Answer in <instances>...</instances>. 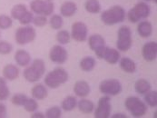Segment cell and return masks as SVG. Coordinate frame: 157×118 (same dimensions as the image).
<instances>
[{
  "label": "cell",
  "instance_id": "cell-32",
  "mask_svg": "<svg viewBox=\"0 0 157 118\" xmlns=\"http://www.w3.org/2000/svg\"><path fill=\"white\" fill-rule=\"evenodd\" d=\"M49 24L51 25V27L55 30H58L60 29L63 25H64V20L63 17L59 15H53L49 20Z\"/></svg>",
  "mask_w": 157,
  "mask_h": 118
},
{
  "label": "cell",
  "instance_id": "cell-5",
  "mask_svg": "<svg viewBox=\"0 0 157 118\" xmlns=\"http://www.w3.org/2000/svg\"><path fill=\"white\" fill-rule=\"evenodd\" d=\"M150 13H151L150 6L144 2H140L137 3L132 9L129 10L127 14V17L131 23L135 24L143 19L147 18L150 16Z\"/></svg>",
  "mask_w": 157,
  "mask_h": 118
},
{
  "label": "cell",
  "instance_id": "cell-20",
  "mask_svg": "<svg viewBox=\"0 0 157 118\" xmlns=\"http://www.w3.org/2000/svg\"><path fill=\"white\" fill-rule=\"evenodd\" d=\"M76 11H77V6L75 3L72 1L65 2L60 7V13L65 17H73L76 13Z\"/></svg>",
  "mask_w": 157,
  "mask_h": 118
},
{
  "label": "cell",
  "instance_id": "cell-43",
  "mask_svg": "<svg viewBox=\"0 0 157 118\" xmlns=\"http://www.w3.org/2000/svg\"><path fill=\"white\" fill-rule=\"evenodd\" d=\"M153 2H154L155 4H156V3H157V0H153Z\"/></svg>",
  "mask_w": 157,
  "mask_h": 118
},
{
  "label": "cell",
  "instance_id": "cell-1",
  "mask_svg": "<svg viewBox=\"0 0 157 118\" xmlns=\"http://www.w3.org/2000/svg\"><path fill=\"white\" fill-rule=\"evenodd\" d=\"M45 65L42 59H35L31 66L27 67L23 72L24 78L29 83H36L39 81L45 74Z\"/></svg>",
  "mask_w": 157,
  "mask_h": 118
},
{
  "label": "cell",
  "instance_id": "cell-6",
  "mask_svg": "<svg viewBox=\"0 0 157 118\" xmlns=\"http://www.w3.org/2000/svg\"><path fill=\"white\" fill-rule=\"evenodd\" d=\"M117 42H116V47L118 50L122 52H127L133 44L132 39V32L129 26L123 25L119 28L117 33Z\"/></svg>",
  "mask_w": 157,
  "mask_h": 118
},
{
  "label": "cell",
  "instance_id": "cell-11",
  "mask_svg": "<svg viewBox=\"0 0 157 118\" xmlns=\"http://www.w3.org/2000/svg\"><path fill=\"white\" fill-rule=\"evenodd\" d=\"M88 28L87 25L83 22H75L72 25L71 36L77 42H85L87 39Z\"/></svg>",
  "mask_w": 157,
  "mask_h": 118
},
{
  "label": "cell",
  "instance_id": "cell-23",
  "mask_svg": "<svg viewBox=\"0 0 157 118\" xmlns=\"http://www.w3.org/2000/svg\"><path fill=\"white\" fill-rule=\"evenodd\" d=\"M151 84L145 79H139L135 84V89L137 94H145L151 90Z\"/></svg>",
  "mask_w": 157,
  "mask_h": 118
},
{
  "label": "cell",
  "instance_id": "cell-45",
  "mask_svg": "<svg viewBox=\"0 0 157 118\" xmlns=\"http://www.w3.org/2000/svg\"><path fill=\"white\" fill-rule=\"evenodd\" d=\"M48 1H51V0H48Z\"/></svg>",
  "mask_w": 157,
  "mask_h": 118
},
{
  "label": "cell",
  "instance_id": "cell-31",
  "mask_svg": "<svg viewBox=\"0 0 157 118\" xmlns=\"http://www.w3.org/2000/svg\"><path fill=\"white\" fill-rule=\"evenodd\" d=\"M23 107L25 108V110L28 113H34L37 110L38 108V104L36 101L35 98H28L25 100V104L23 105Z\"/></svg>",
  "mask_w": 157,
  "mask_h": 118
},
{
  "label": "cell",
  "instance_id": "cell-9",
  "mask_svg": "<svg viewBox=\"0 0 157 118\" xmlns=\"http://www.w3.org/2000/svg\"><path fill=\"white\" fill-rule=\"evenodd\" d=\"M122 84L117 79H106L100 83L99 90L105 95H117L122 92Z\"/></svg>",
  "mask_w": 157,
  "mask_h": 118
},
{
  "label": "cell",
  "instance_id": "cell-40",
  "mask_svg": "<svg viewBox=\"0 0 157 118\" xmlns=\"http://www.w3.org/2000/svg\"><path fill=\"white\" fill-rule=\"evenodd\" d=\"M6 116H7L6 106L3 103H0V118H6Z\"/></svg>",
  "mask_w": 157,
  "mask_h": 118
},
{
  "label": "cell",
  "instance_id": "cell-16",
  "mask_svg": "<svg viewBox=\"0 0 157 118\" xmlns=\"http://www.w3.org/2000/svg\"><path fill=\"white\" fill-rule=\"evenodd\" d=\"M19 74H20L19 68L12 64H8L3 68V77L8 81H14L17 79Z\"/></svg>",
  "mask_w": 157,
  "mask_h": 118
},
{
  "label": "cell",
  "instance_id": "cell-17",
  "mask_svg": "<svg viewBox=\"0 0 157 118\" xmlns=\"http://www.w3.org/2000/svg\"><path fill=\"white\" fill-rule=\"evenodd\" d=\"M90 91H91V89H90V86L88 85V83L84 80L77 81L75 84L74 93L78 97H81V98L86 97L90 94Z\"/></svg>",
  "mask_w": 157,
  "mask_h": 118
},
{
  "label": "cell",
  "instance_id": "cell-38",
  "mask_svg": "<svg viewBox=\"0 0 157 118\" xmlns=\"http://www.w3.org/2000/svg\"><path fill=\"white\" fill-rule=\"evenodd\" d=\"M33 19H34V14H33V12L31 11H26L25 13V15L23 16L22 17L18 20L19 21V23L23 25H28L30 23H32L33 22Z\"/></svg>",
  "mask_w": 157,
  "mask_h": 118
},
{
  "label": "cell",
  "instance_id": "cell-37",
  "mask_svg": "<svg viewBox=\"0 0 157 118\" xmlns=\"http://www.w3.org/2000/svg\"><path fill=\"white\" fill-rule=\"evenodd\" d=\"M12 50H13V46L10 43L4 40L0 41V55H8L12 52Z\"/></svg>",
  "mask_w": 157,
  "mask_h": 118
},
{
  "label": "cell",
  "instance_id": "cell-39",
  "mask_svg": "<svg viewBox=\"0 0 157 118\" xmlns=\"http://www.w3.org/2000/svg\"><path fill=\"white\" fill-rule=\"evenodd\" d=\"M32 23L34 24L36 26H38V27H42L46 25L47 23V19L45 17V16H43V15H38L37 17H34L33 19V22Z\"/></svg>",
  "mask_w": 157,
  "mask_h": 118
},
{
  "label": "cell",
  "instance_id": "cell-44",
  "mask_svg": "<svg viewBox=\"0 0 157 118\" xmlns=\"http://www.w3.org/2000/svg\"><path fill=\"white\" fill-rule=\"evenodd\" d=\"M144 1H150V0H144Z\"/></svg>",
  "mask_w": 157,
  "mask_h": 118
},
{
  "label": "cell",
  "instance_id": "cell-15",
  "mask_svg": "<svg viewBox=\"0 0 157 118\" xmlns=\"http://www.w3.org/2000/svg\"><path fill=\"white\" fill-rule=\"evenodd\" d=\"M103 58L110 65H114L120 60V53L115 48L105 47L103 53Z\"/></svg>",
  "mask_w": 157,
  "mask_h": 118
},
{
  "label": "cell",
  "instance_id": "cell-24",
  "mask_svg": "<svg viewBox=\"0 0 157 118\" xmlns=\"http://www.w3.org/2000/svg\"><path fill=\"white\" fill-rule=\"evenodd\" d=\"M27 11V7L25 6V5L23 4H17L16 6H14L11 9V17L13 19L16 20H19L23 16L25 15V13Z\"/></svg>",
  "mask_w": 157,
  "mask_h": 118
},
{
  "label": "cell",
  "instance_id": "cell-33",
  "mask_svg": "<svg viewBox=\"0 0 157 118\" xmlns=\"http://www.w3.org/2000/svg\"><path fill=\"white\" fill-rule=\"evenodd\" d=\"M71 35L67 30H61L56 34V40L61 45H67L69 43Z\"/></svg>",
  "mask_w": 157,
  "mask_h": 118
},
{
  "label": "cell",
  "instance_id": "cell-13",
  "mask_svg": "<svg viewBox=\"0 0 157 118\" xmlns=\"http://www.w3.org/2000/svg\"><path fill=\"white\" fill-rule=\"evenodd\" d=\"M49 58L52 62L56 64H64L68 58L67 51L62 46L56 45L51 48L49 52Z\"/></svg>",
  "mask_w": 157,
  "mask_h": 118
},
{
  "label": "cell",
  "instance_id": "cell-41",
  "mask_svg": "<svg viewBox=\"0 0 157 118\" xmlns=\"http://www.w3.org/2000/svg\"><path fill=\"white\" fill-rule=\"evenodd\" d=\"M32 118H44L45 115H43L42 113H37V112H34L33 115L31 116Z\"/></svg>",
  "mask_w": 157,
  "mask_h": 118
},
{
  "label": "cell",
  "instance_id": "cell-14",
  "mask_svg": "<svg viewBox=\"0 0 157 118\" xmlns=\"http://www.w3.org/2000/svg\"><path fill=\"white\" fill-rule=\"evenodd\" d=\"M142 55L145 61L153 62L156 59L157 56V43L151 41L146 43L142 49Z\"/></svg>",
  "mask_w": 157,
  "mask_h": 118
},
{
  "label": "cell",
  "instance_id": "cell-22",
  "mask_svg": "<svg viewBox=\"0 0 157 118\" xmlns=\"http://www.w3.org/2000/svg\"><path fill=\"white\" fill-rule=\"evenodd\" d=\"M120 67L122 70L128 74H133L136 71V65L135 61L129 57H123L120 60Z\"/></svg>",
  "mask_w": 157,
  "mask_h": 118
},
{
  "label": "cell",
  "instance_id": "cell-2",
  "mask_svg": "<svg viewBox=\"0 0 157 118\" xmlns=\"http://www.w3.org/2000/svg\"><path fill=\"white\" fill-rule=\"evenodd\" d=\"M125 10L120 6H113L101 14V20L106 25L122 23L125 19Z\"/></svg>",
  "mask_w": 157,
  "mask_h": 118
},
{
  "label": "cell",
  "instance_id": "cell-42",
  "mask_svg": "<svg viewBox=\"0 0 157 118\" xmlns=\"http://www.w3.org/2000/svg\"><path fill=\"white\" fill-rule=\"evenodd\" d=\"M113 118H126V116L124 114H115L113 116Z\"/></svg>",
  "mask_w": 157,
  "mask_h": 118
},
{
  "label": "cell",
  "instance_id": "cell-10",
  "mask_svg": "<svg viewBox=\"0 0 157 118\" xmlns=\"http://www.w3.org/2000/svg\"><path fill=\"white\" fill-rule=\"evenodd\" d=\"M109 95L101 97L98 101L97 107L94 111L95 118H108L111 116V102Z\"/></svg>",
  "mask_w": 157,
  "mask_h": 118
},
{
  "label": "cell",
  "instance_id": "cell-29",
  "mask_svg": "<svg viewBox=\"0 0 157 118\" xmlns=\"http://www.w3.org/2000/svg\"><path fill=\"white\" fill-rule=\"evenodd\" d=\"M10 95V90L7 86L6 80L4 77H0V101L6 100Z\"/></svg>",
  "mask_w": 157,
  "mask_h": 118
},
{
  "label": "cell",
  "instance_id": "cell-21",
  "mask_svg": "<svg viewBox=\"0 0 157 118\" xmlns=\"http://www.w3.org/2000/svg\"><path fill=\"white\" fill-rule=\"evenodd\" d=\"M31 94H32L33 98H35L36 100H43V99L46 98L48 92L44 85L37 84L32 88Z\"/></svg>",
  "mask_w": 157,
  "mask_h": 118
},
{
  "label": "cell",
  "instance_id": "cell-30",
  "mask_svg": "<svg viewBox=\"0 0 157 118\" xmlns=\"http://www.w3.org/2000/svg\"><path fill=\"white\" fill-rule=\"evenodd\" d=\"M144 103L147 104L151 107L157 106V92L156 91H149L144 95Z\"/></svg>",
  "mask_w": 157,
  "mask_h": 118
},
{
  "label": "cell",
  "instance_id": "cell-18",
  "mask_svg": "<svg viewBox=\"0 0 157 118\" xmlns=\"http://www.w3.org/2000/svg\"><path fill=\"white\" fill-rule=\"evenodd\" d=\"M15 61L19 67H27L31 62V55L30 54L23 49H19L15 54Z\"/></svg>",
  "mask_w": 157,
  "mask_h": 118
},
{
  "label": "cell",
  "instance_id": "cell-28",
  "mask_svg": "<svg viewBox=\"0 0 157 118\" xmlns=\"http://www.w3.org/2000/svg\"><path fill=\"white\" fill-rule=\"evenodd\" d=\"M85 8L91 14H97L101 11V5L98 0H87L86 2Z\"/></svg>",
  "mask_w": 157,
  "mask_h": 118
},
{
  "label": "cell",
  "instance_id": "cell-4",
  "mask_svg": "<svg viewBox=\"0 0 157 118\" xmlns=\"http://www.w3.org/2000/svg\"><path fill=\"white\" fill-rule=\"evenodd\" d=\"M125 108L134 117H142L147 113L146 104L136 96H130L124 101Z\"/></svg>",
  "mask_w": 157,
  "mask_h": 118
},
{
  "label": "cell",
  "instance_id": "cell-3",
  "mask_svg": "<svg viewBox=\"0 0 157 118\" xmlns=\"http://www.w3.org/2000/svg\"><path fill=\"white\" fill-rule=\"evenodd\" d=\"M68 73L62 67H57L49 72L45 77V84L46 86L56 89L61 85L66 84L68 81Z\"/></svg>",
  "mask_w": 157,
  "mask_h": 118
},
{
  "label": "cell",
  "instance_id": "cell-34",
  "mask_svg": "<svg viewBox=\"0 0 157 118\" xmlns=\"http://www.w3.org/2000/svg\"><path fill=\"white\" fill-rule=\"evenodd\" d=\"M62 116V111L59 106H52L46 110L45 117L47 118H60Z\"/></svg>",
  "mask_w": 157,
  "mask_h": 118
},
{
  "label": "cell",
  "instance_id": "cell-35",
  "mask_svg": "<svg viewBox=\"0 0 157 118\" xmlns=\"http://www.w3.org/2000/svg\"><path fill=\"white\" fill-rule=\"evenodd\" d=\"M12 25H13L12 17L6 15H0V29L1 30H6L10 28Z\"/></svg>",
  "mask_w": 157,
  "mask_h": 118
},
{
  "label": "cell",
  "instance_id": "cell-25",
  "mask_svg": "<svg viewBox=\"0 0 157 118\" xmlns=\"http://www.w3.org/2000/svg\"><path fill=\"white\" fill-rule=\"evenodd\" d=\"M79 110L84 114H91L94 110V104L88 99H82L77 103Z\"/></svg>",
  "mask_w": 157,
  "mask_h": 118
},
{
  "label": "cell",
  "instance_id": "cell-19",
  "mask_svg": "<svg viewBox=\"0 0 157 118\" xmlns=\"http://www.w3.org/2000/svg\"><path fill=\"white\" fill-rule=\"evenodd\" d=\"M137 32L143 38H147L153 34V25L149 21H141L138 24Z\"/></svg>",
  "mask_w": 157,
  "mask_h": 118
},
{
  "label": "cell",
  "instance_id": "cell-12",
  "mask_svg": "<svg viewBox=\"0 0 157 118\" xmlns=\"http://www.w3.org/2000/svg\"><path fill=\"white\" fill-rule=\"evenodd\" d=\"M88 45L90 48L95 53L96 56L103 58V53L105 48V40L100 35H92L88 38Z\"/></svg>",
  "mask_w": 157,
  "mask_h": 118
},
{
  "label": "cell",
  "instance_id": "cell-8",
  "mask_svg": "<svg viewBox=\"0 0 157 118\" xmlns=\"http://www.w3.org/2000/svg\"><path fill=\"white\" fill-rule=\"evenodd\" d=\"M30 9L35 14L47 17L54 12L55 5L48 0H33L30 3Z\"/></svg>",
  "mask_w": 157,
  "mask_h": 118
},
{
  "label": "cell",
  "instance_id": "cell-27",
  "mask_svg": "<svg viewBox=\"0 0 157 118\" xmlns=\"http://www.w3.org/2000/svg\"><path fill=\"white\" fill-rule=\"evenodd\" d=\"M76 105H77V100L75 96H72V95L66 97L64 101L62 102V108L66 112H70L74 110Z\"/></svg>",
  "mask_w": 157,
  "mask_h": 118
},
{
  "label": "cell",
  "instance_id": "cell-26",
  "mask_svg": "<svg viewBox=\"0 0 157 118\" xmlns=\"http://www.w3.org/2000/svg\"><path fill=\"white\" fill-rule=\"evenodd\" d=\"M96 62L94 60V57L92 56H86L84 57L81 62H80V67L81 69L85 72H91L94 70V68L95 67Z\"/></svg>",
  "mask_w": 157,
  "mask_h": 118
},
{
  "label": "cell",
  "instance_id": "cell-7",
  "mask_svg": "<svg viewBox=\"0 0 157 118\" xmlns=\"http://www.w3.org/2000/svg\"><path fill=\"white\" fill-rule=\"evenodd\" d=\"M36 29L30 25H25L17 28L15 34V40L17 44L24 46L33 42L36 39Z\"/></svg>",
  "mask_w": 157,
  "mask_h": 118
},
{
  "label": "cell",
  "instance_id": "cell-36",
  "mask_svg": "<svg viewBox=\"0 0 157 118\" xmlns=\"http://www.w3.org/2000/svg\"><path fill=\"white\" fill-rule=\"evenodd\" d=\"M27 99V95L24 94H14L11 98V102L14 105L17 106H23L25 100Z\"/></svg>",
  "mask_w": 157,
  "mask_h": 118
}]
</instances>
